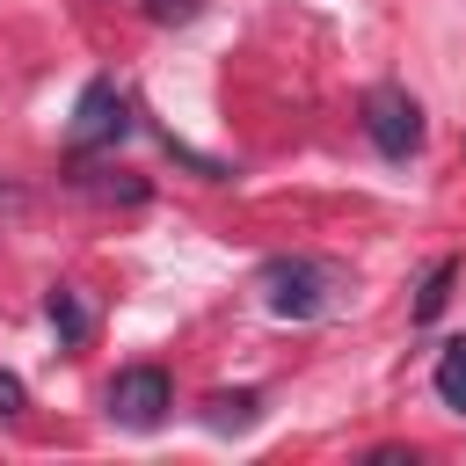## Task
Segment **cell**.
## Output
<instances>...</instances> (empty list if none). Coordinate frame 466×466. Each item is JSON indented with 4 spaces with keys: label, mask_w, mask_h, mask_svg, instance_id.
Returning <instances> with one entry per match:
<instances>
[{
    "label": "cell",
    "mask_w": 466,
    "mask_h": 466,
    "mask_svg": "<svg viewBox=\"0 0 466 466\" xmlns=\"http://www.w3.org/2000/svg\"><path fill=\"white\" fill-rule=\"evenodd\" d=\"M124 131H131V102H124V87H116V80H87V87H80V102H73V124H66L73 153L116 146Z\"/></svg>",
    "instance_id": "3957f363"
},
{
    "label": "cell",
    "mask_w": 466,
    "mask_h": 466,
    "mask_svg": "<svg viewBox=\"0 0 466 466\" xmlns=\"http://www.w3.org/2000/svg\"><path fill=\"white\" fill-rule=\"evenodd\" d=\"M29 408V393H22V379L15 371H0V415H22Z\"/></svg>",
    "instance_id": "30bf717a"
},
{
    "label": "cell",
    "mask_w": 466,
    "mask_h": 466,
    "mask_svg": "<svg viewBox=\"0 0 466 466\" xmlns=\"http://www.w3.org/2000/svg\"><path fill=\"white\" fill-rule=\"evenodd\" d=\"M255 422V393H218L211 400V430H248Z\"/></svg>",
    "instance_id": "ba28073f"
},
{
    "label": "cell",
    "mask_w": 466,
    "mask_h": 466,
    "mask_svg": "<svg viewBox=\"0 0 466 466\" xmlns=\"http://www.w3.org/2000/svg\"><path fill=\"white\" fill-rule=\"evenodd\" d=\"M44 313H51V328H58V342H66V350H73V342H87V306H80V291H73V284H51Z\"/></svg>",
    "instance_id": "8992f818"
},
{
    "label": "cell",
    "mask_w": 466,
    "mask_h": 466,
    "mask_svg": "<svg viewBox=\"0 0 466 466\" xmlns=\"http://www.w3.org/2000/svg\"><path fill=\"white\" fill-rule=\"evenodd\" d=\"M451 277H459V262H430V277H422V291H415V320H437V313H444Z\"/></svg>",
    "instance_id": "52a82bcc"
},
{
    "label": "cell",
    "mask_w": 466,
    "mask_h": 466,
    "mask_svg": "<svg viewBox=\"0 0 466 466\" xmlns=\"http://www.w3.org/2000/svg\"><path fill=\"white\" fill-rule=\"evenodd\" d=\"M167 408H175V386H167L160 364H131V371H116V386H109V415H116L124 430H160Z\"/></svg>",
    "instance_id": "277c9868"
},
{
    "label": "cell",
    "mask_w": 466,
    "mask_h": 466,
    "mask_svg": "<svg viewBox=\"0 0 466 466\" xmlns=\"http://www.w3.org/2000/svg\"><path fill=\"white\" fill-rule=\"evenodd\" d=\"M146 15H153V22H189L197 0H146Z\"/></svg>",
    "instance_id": "9c48e42d"
},
{
    "label": "cell",
    "mask_w": 466,
    "mask_h": 466,
    "mask_svg": "<svg viewBox=\"0 0 466 466\" xmlns=\"http://www.w3.org/2000/svg\"><path fill=\"white\" fill-rule=\"evenodd\" d=\"M342 291V269L335 262H313V255H269L262 262V299L277 320H320Z\"/></svg>",
    "instance_id": "6da1fadb"
},
{
    "label": "cell",
    "mask_w": 466,
    "mask_h": 466,
    "mask_svg": "<svg viewBox=\"0 0 466 466\" xmlns=\"http://www.w3.org/2000/svg\"><path fill=\"white\" fill-rule=\"evenodd\" d=\"M364 138L386 153V160H408L422 146V102L408 87H371L364 95Z\"/></svg>",
    "instance_id": "7a4b0ae2"
},
{
    "label": "cell",
    "mask_w": 466,
    "mask_h": 466,
    "mask_svg": "<svg viewBox=\"0 0 466 466\" xmlns=\"http://www.w3.org/2000/svg\"><path fill=\"white\" fill-rule=\"evenodd\" d=\"M430 386H437V400H444L451 415H466V335H451V342L437 350V371H430Z\"/></svg>",
    "instance_id": "5b68a950"
}]
</instances>
